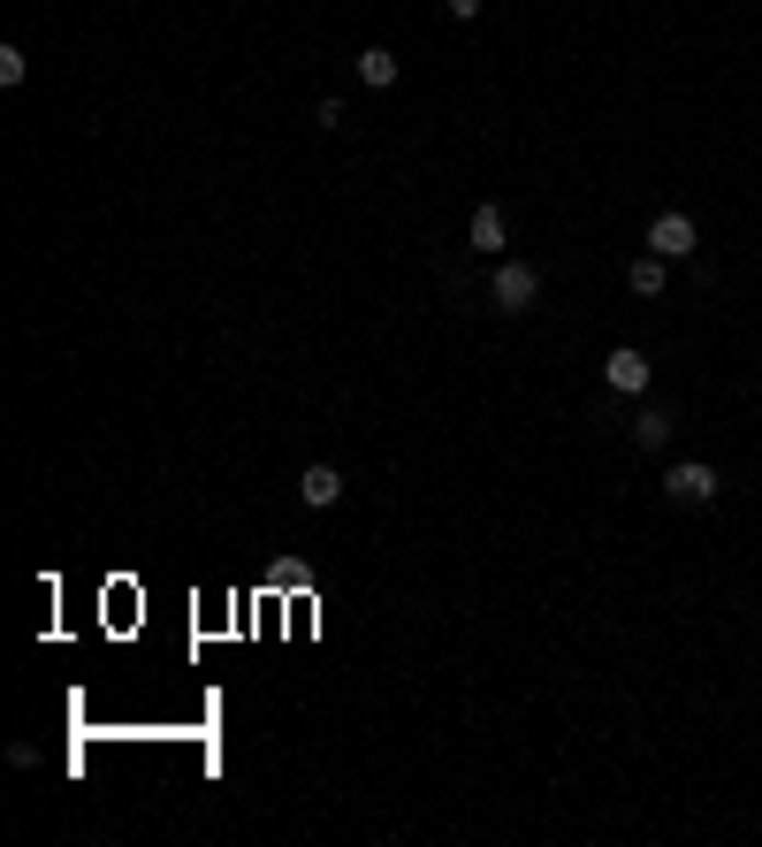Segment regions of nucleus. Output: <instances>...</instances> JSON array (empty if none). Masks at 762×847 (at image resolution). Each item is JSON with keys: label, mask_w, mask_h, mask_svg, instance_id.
Listing matches in <instances>:
<instances>
[{"label": "nucleus", "mask_w": 762, "mask_h": 847, "mask_svg": "<svg viewBox=\"0 0 762 847\" xmlns=\"http://www.w3.org/2000/svg\"><path fill=\"white\" fill-rule=\"evenodd\" d=\"M488 298H496V314H526V306L542 298V268H526V260H503Z\"/></svg>", "instance_id": "nucleus-1"}, {"label": "nucleus", "mask_w": 762, "mask_h": 847, "mask_svg": "<svg viewBox=\"0 0 762 847\" xmlns=\"http://www.w3.org/2000/svg\"><path fill=\"white\" fill-rule=\"evenodd\" d=\"M717 489H725V482H717V466H702V459H679V466L663 474V497H671V505H717Z\"/></svg>", "instance_id": "nucleus-2"}, {"label": "nucleus", "mask_w": 762, "mask_h": 847, "mask_svg": "<svg viewBox=\"0 0 762 847\" xmlns=\"http://www.w3.org/2000/svg\"><path fill=\"white\" fill-rule=\"evenodd\" d=\"M603 382L625 389V397H640V389H648V351H640V343H617V351L603 359Z\"/></svg>", "instance_id": "nucleus-3"}, {"label": "nucleus", "mask_w": 762, "mask_h": 847, "mask_svg": "<svg viewBox=\"0 0 762 847\" xmlns=\"http://www.w3.org/2000/svg\"><path fill=\"white\" fill-rule=\"evenodd\" d=\"M694 245H702V237H694V222H686V214H656V222H648V252H663V260H686Z\"/></svg>", "instance_id": "nucleus-4"}, {"label": "nucleus", "mask_w": 762, "mask_h": 847, "mask_svg": "<svg viewBox=\"0 0 762 847\" xmlns=\"http://www.w3.org/2000/svg\"><path fill=\"white\" fill-rule=\"evenodd\" d=\"M298 497L312 511H328L335 497H343V474H335V466H305V474H298Z\"/></svg>", "instance_id": "nucleus-5"}, {"label": "nucleus", "mask_w": 762, "mask_h": 847, "mask_svg": "<svg viewBox=\"0 0 762 847\" xmlns=\"http://www.w3.org/2000/svg\"><path fill=\"white\" fill-rule=\"evenodd\" d=\"M359 84L389 92V84H397V54H389V46H366V54H359Z\"/></svg>", "instance_id": "nucleus-6"}, {"label": "nucleus", "mask_w": 762, "mask_h": 847, "mask_svg": "<svg viewBox=\"0 0 762 847\" xmlns=\"http://www.w3.org/2000/svg\"><path fill=\"white\" fill-rule=\"evenodd\" d=\"M633 443H640V451H663V443H671V413H663V405L633 413Z\"/></svg>", "instance_id": "nucleus-7"}, {"label": "nucleus", "mask_w": 762, "mask_h": 847, "mask_svg": "<svg viewBox=\"0 0 762 847\" xmlns=\"http://www.w3.org/2000/svg\"><path fill=\"white\" fill-rule=\"evenodd\" d=\"M473 252H503V206H473Z\"/></svg>", "instance_id": "nucleus-8"}, {"label": "nucleus", "mask_w": 762, "mask_h": 847, "mask_svg": "<svg viewBox=\"0 0 762 847\" xmlns=\"http://www.w3.org/2000/svg\"><path fill=\"white\" fill-rule=\"evenodd\" d=\"M663 268H671V260H663V252H648V260H633V275H625V283H633L640 298H663Z\"/></svg>", "instance_id": "nucleus-9"}, {"label": "nucleus", "mask_w": 762, "mask_h": 847, "mask_svg": "<svg viewBox=\"0 0 762 847\" xmlns=\"http://www.w3.org/2000/svg\"><path fill=\"white\" fill-rule=\"evenodd\" d=\"M23 69H31L23 46H0V84H23Z\"/></svg>", "instance_id": "nucleus-10"}, {"label": "nucleus", "mask_w": 762, "mask_h": 847, "mask_svg": "<svg viewBox=\"0 0 762 847\" xmlns=\"http://www.w3.org/2000/svg\"><path fill=\"white\" fill-rule=\"evenodd\" d=\"M443 8H451L457 23H473V15H480V0H443Z\"/></svg>", "instance_id": "nucleus-11"}]
</instances>
